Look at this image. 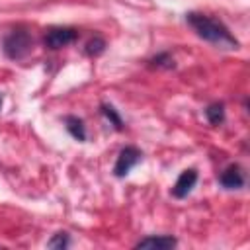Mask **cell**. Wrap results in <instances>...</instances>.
<instances>
[{
  "instance_id": "cell-14",
  "label": "cell",
  "mask_w": 250,
  "mask_h": 250,
  "mask_svg": "<svg viewBox=\"0 0 250 250\" xmlns=\"http://www.w3.org/2000/svg\"><path fill=\"white\" fill-rule=\"evenodd\" d=\"M2 102H4V100H2V96H0V109H2Z\"/></svg>"
},
{
  "instance_id": "cell-1",
  "label": "cell",
  "mask_w": 250,
  "mask_h": 250,
  "mask_svg": "<svg viewBox=\"0 0 250 250\" xmlns=\"http://www.w3.org/2000/svg\"><path fill=\"white\" fill-rule=\"evenodd\" d=\"M186 21L193 27V31L201 39H205V41H209L213 45H219L223 49H238L236 37L229 31V27L221 20H215V18H211L207 14L189 12V14H186Z\"/></svg>"
},
{
  "instance_id": "cell-2",
  "label": "cell",
  "mask_w": 250,
  "mask_h": 250,
  "mask_svg": "<svg viewBox=\"0 0 250 250\" xmlns=\"http://www.w3.org/2000/svg\"><path fill=\"white\" fill-rule=\"evenodd\" d=\"M2 51H4V55L8 59H14V61L23 59L31 51V35H29V31L21 29V27L12 29L2 41Z\"/></svg>"
},
{
  "instance_id": "cell-3",
  "label": "cell",
  "mask_w": 250,
  "mask_h": 250,
  "mask_svg": "<svg viewBox=\"0 0 250 250\" xmlns=\"http://www.w3.org/2000/svg\"><path fill=\"white\" fill-rule=\"evenodd\" d=\"M141 160H143V152L137 146H125V148H121V152H119V156L115 160L113 174L117 178H125L131 172V168H135Z\"/></svg>"
},
{
  "instance_id": "cell-7",
  "label": "cell",
  "mask_w": 250,
  "mask_h": 250,
  "mask_svg": "<svg viewBox=\"0 0 250 250\" xmlns=\"http://www.w3.org/2000/svg\"><path fill=\"white\" fill-rule=\"evenodd\" d=\"M178 244V240L174 238V236H170V234H160V236H145V238H141L137 244H135V248H156V250H170V248H174Z\"/></svg>"
},
{
  "instance_id": "cell-13",
  "label": "cell",
  "mask_w": 250,
  "mask_h": 250,
  "mask_svg": "<svg viewBox=\"0 0 250 250\" xmlns=\"http://www.w3.org/2000/svg\"><path fill=\"white\" fill-rule=\"evenodd\" d=\"M104 51H105V41L102 37H94L86 43V55H90V57H98Z\"/></svg>"
},
{
  "instance_id": "cell-8",
  "label": "cell",
  "mask_w": 250,
  "mask_h": 250,
  "mask_svg": "<svg viewBox=\"0 0 250 250\" xmlns=\"http://www.w3.org/2000/svg\"><path fill=\"white\" fill-rule=\"evenodd\" d=\"M64 125H66V131L76 139V141H86V127H84V121L76 115H66L64 117Z\"/></svg>"
},
{
  "instance_id": "cell-5",
  "label": "cell",
  "mask_w": 250,
  "mask_h": 250,
  "mask_svg": "<svg viewBox=\"0 0 250 250\" xmlns=\"http://www.w3.org/2000/svg\"><path fill=\"white\" fill-rule=\"evenodd\" d=\"M195 182H197V172H195L193 168L184 170V172L178 176V180H176V184H174V188H172V195L178 197V199L188 197V193L195 188Z\"/></svg>"
},
{
  "instance_id": "cell-10",
  "label": "cell",
  "mask_w": 250,
  "mask_h": 250,
  "mask_svg": "<svg viewBox=\"0 0 250 250\" xmlns=\"http://www.w3.org/2000/svg\"><path fill=\"white\" fill-rule=\"evenodd\" d=\"M100 111H102V115L109 121V125H113L117 131H123V119H121V115L117 113V109H115L111 104H102V105H100Z\"/></svg>"
},
{
  "instance_id": "cell-4",
  "label": "cell",
  "mask_w": 250,
  "mask_h": 250,
  "mask_svg": "<svg viewBox=\"0 0 250 250\" xmlns=\"http://www.w3.org/2000/svg\"><path fill=\"white\" fill-rule=\"evenodd\" d=\"M76 35H78V31L74 27H53L45 35V45L49 49H61V47H66L68 43H72L76 39Z\"/></svg>"
},
{
  "instance_id": "cell-12",
  "label": "cell",
  "mask_w": 250,
  "mask_h": 250,
  "mask_svg": "<svg viewBox=\"0 0 250 250\" xmlns=\"http://www.w3.org/2000/svg\"><path fill=\"white\" fill-rule=\"evenodd\" d=\"M68 244H70V236H68L64 230H61V232L53 234V238L47 242V248H57V250H62V248H68Z\"/></svg>"
},
{
  "instance_id": "cell-11",
  "label": "cell",
  "mask_w": 250,
  "mask_h": 250,
  "mask_svg": "<svg viewBox=\"0 0 250 250\" xmlns=\"http://www.w3.org/2000/svg\"><path fill=\"white\" fill-rule=\"evenodd\" d=\"M148 66L150 68H174V59L170 53H158L156 57H152L148 61Z\"/></svg>"
},
{
  "instance_id": "cell-9",
  "label": "cell",
  "mask_w": 250,
  "mask_h": 250,
  "mask_svg": "<svg viewBox=\"0 0 250 250\" xmlns=\"http://www.w3.org/2000/svg\"><path fill=\"white\" fill-rule=\"evenodd\" d=\"M205 117L211 125H221L225 121V105L221 102H215V104H209L205 107Z\"/></svg>"
},
{
  "instance_id": "cell-6",
  "label": "cell",
  "mask_w": 250,
  "mask_h": 250,
  "mask_svg": "<svg viewBox=\"0 0 250 250\" xmlns=\"http://www.w3.org/2000/svg\"><path fill=\"white\" fill-rule=\"evenodd\" d=\"M219 182L223 188L227 189H238L244 186L246 178H244V170L238 166V164H230L225 168V172L219 176Z\"/></svg>"
}]
</instances>
